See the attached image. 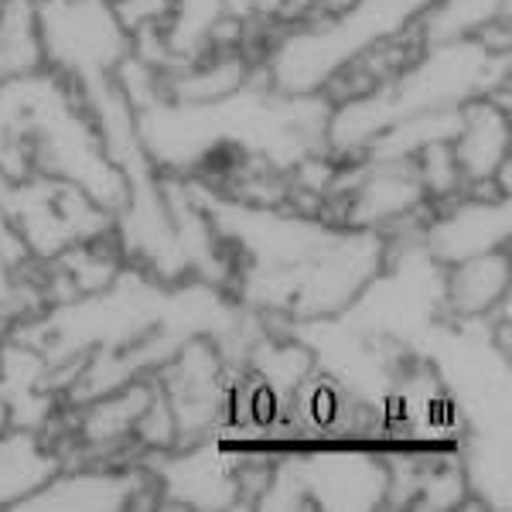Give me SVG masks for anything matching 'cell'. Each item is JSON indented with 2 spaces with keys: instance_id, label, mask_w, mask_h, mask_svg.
<instances>
[{
  "instance_id": "obj_1",
  "label": "cell",
  "mask_w": 512,
  "mask_h": 512,
  "mask_svg": "<svg viewBox=\"0 0 512 512\" xmlns=\"http://www.w3.org/2000/svg\"><path fill=\"white\" fill-rule=\"evenodd\" d=\"M506 82L509 45H495L492 38L424 45L396 76L379 82L376 89L328 103L325 147L338 154H359L400 120L461 110Z\"/></svg>"
},
{
  "instance_id": "obj_2",
  "label": "cell",
  "mask_w": 512,
  "mask_h": 512,
  "mask_svg": "<svg viewBox=\"0 0 512 512\" xmlns=\"http://www.w3.org/2000/svg\"><path fill=\"white\" fill-rule=\"evenodd\" d=\"M434 0H355L338 14L291 24L267 52L263 79L284 96H325L359 55L400 38Z\"/></svg>"
},
{
  "instance_id": "obj_3",
  "label": "cell",
  "mask_w": 512,
  "mask_h": 512,
  "mask_svg": "<svg viewBox=\"0 0 512 512\" xmlns=\"http://www.w3.org/2000/svg\"><path fill=\"white\" fill-rule=\"evenodd\" d=\"M45 69L72 86L113 79L134 52V35L120 21L113 0H38Z\"/></svg>"
},
{
  "instance_id": "obj_4",
  "label": "cell",
  "mask_w": 512,
  "mask_h": 512,
  "mask_svg": "<svg viewBox=\"0 0 512 512\" xmlns=\"http://www.w3.org/2000/svg\"><path fill=\"white\" fill-rule=\"evenodd\" d=\"M287 482L297 499L318 509H376L390 499V465L369 448H325L287 465Z\"/></svg>"
},
{
  "instance_id": "obj_5",
  "label": "cell",
  "mask_w": 512,
  "mask_h": 512,
  "mask_svg": "<svg viewBox=\"0 0 512 512\" xmlns=\"http://www.w3.org/2000/svg\"><path fill=\"white\" fill-rule=\"evenodd\" d=\"M509 239V195H465L444 205L424 229V250L444 270L472 256L502 250Z\"/></svg>"
},
{
  "instance_id": "obj_6",
  "label": "cell",
  "mask_w": 512,
  "mask_h": 512,
  "mask_svg": "<svg viewBox=\"0 0 512 512\" xmlns=\"http://www.w3.org/2000/svg\"><path fill=\"white\" fill-rule=\"evenodd\" d=\"M506 86L489 96H478L461 106L458 130L451 137V154L468 185H492L502 178V192H509V103Z\"/></svg>"
},
{
  "instance_id": "obj_7",
  "label": "cell",
  "mask_w": 512,
  "mask_h": 512,
  "mask_svg": "<svg viewBox=\"0 0 512 512\" xmlns=\"http://www.w3.org/2000/svg\"><path fill=\"white\" fill-rule=\"evenodd\" d=\"M424 185H420L414 161H366L362 178L352 192L349 222L359 229H379L383 222H396L424 205Z\"/></svg>"
},
{
  "instance_id": "obj_8",
  "label": "cell",
  "mask_w": 512,
  "mask_h": 512,
  "mask_svg": "<svg viewBox=\"0 0 512 512\" xmlns=\"http://www.w3.org/2000/svg\"><path fill=\"white\" fill-rule=\"evenodd\" d=\"M509 291V256L502 250L454 263L444 274V311L458 321H482Z\"/></svg>"
},
{
  "instance_id": "obj_9",
  "label": "cell",
  "mask_w": 512,
  "mask_h": 512,
  "mask_svg": "<svg viewBox=\"0 0 512 512\" xmlns=\"http://www.w3.org/2000/svg\"><path fill=\"white\" fill-rule=\"evenodd\" d=\"M130 492L134 482L127 475H52L35 495L21 502V509H120L130 502Z\"/></svg>"
},
{
  "instance_id": "obj_10",
  "label": "cell",
  "mask_w": 512,
  "mask_h": 512,
  "mask_svg": "<svg viewBox=\"0 0 512 512\" xmlns=\"http://www.w3.org/2000/svg\"><path fill=\"white\" fill-rule=\"evenodd\" d=\"M161 482L168 485V492H175V499L188 502V506L216 509L233 499L229 489L236 485V475L229 472L226 454L188 451L164 465Z\"/></svg>"
},
{
  "instance_id": "obj_11",
  "label": "cell",
  "mask_w": 512,
  "mask_h": 512,
  "mask_svg": "<svg viewBox=\"0 0 512 512\" xmlns=\"http://www.w3.org/2000/svg\"><path fill=\"white\" fill-rule=\"evenodd\" d=\"M45 69L38 0H0V82Z\"/></svg>"
},
{
  "instance_id": "obj_12",
  "label": "cell",
  "mask_w": 512,
  "mask_h": 512,
  "mask_svg": "<svg viewBox=\"0 0 512 512\" xmlns=\"http://www.w3.org/2000/svg\"><path fill=\"white\" fill-rule=\"evenodd\" d=\"M55 475V458L35 434L11 431L0 437V506H21Z\"/></svg>"
},
{
  "instance_id": "obj_13",
  "label": "cell",
  "mask_w": 512,
  "mask_h": 512,
  "mask_svg": "<svg viewBox=\"0 0 512 512\" xmlns=\"http://www.w3.org/2000/svg\"><path fill=\"white\" fill-rule=\"evenodd\" d=\"M349 4H355V0H315V14H338Z\"/></svg>"
}]
</instances>
